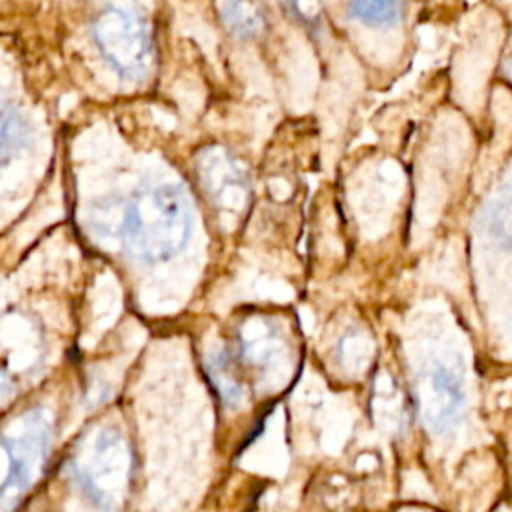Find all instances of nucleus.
<instances>
[{
    "mask_svg": "<svg viewBox=\"0 0 512 512\" xmlns=\"http://www.w3.org/2000/svg\"><path fill=\"white\" fill-rule=\"evenodd\" d=\"M136 478V452L114 426L86 430L62 464V480L90 512H124Z\"/></svg>",
    "mask_w": 512,
    "mask_h": 512,
    "instance_id": "nucleus-1",
    "label": "nucleus"
},
{
    "mask_svg": "<svg viewBox=\"0 0 512 512\" xmlns=\"http://www.w3.org/2000/svg\"><path fill=\"white\" fill-rule=\"evenodd\" d=\"M192 232V206L176 184H156L138 190L126 204L122 242L128 254L144 262L172 258Z\"/></svg>",
    "mask_w": 512,
    "mask_h": 512,
    "instance_id": "nucleus-2",
    "label": "nucleus"
},
{
    "mask_svg": "<svg viewBox=\"0 0 512 512\" xmlns=\"http://www.w3.org/2000/svg\"><path fill=\"white\" fill-rule=\"evenodd\" d=\"M54 444V420L46 408H30L0 432L4 470L0 478V512H18L42 480Z\"/></svg>",
    "mask_w": 512,
    "mask_h": 512,
    "instance_id": "nucleus-3",
    "label": "nucleus"
},
{
    "mask_svg": "<svg viewBox=\"0 0 512 512\" xmlns=\"http://www.w3.org/2000/svg\"><path fill=\"white\" fill-rule=\"evenodd\" d=\"M94 40L102 56L124 78L146 72L152 56V40L146 16L134 4H108L92 24Z\"/></svg>",
    "mask_w": 512,
    "mask_h": 512,
    "instance_id": "nucleus-4",
    "label": "nucleus"
},
{
    "mask_svg": "<svg viewBox=\"0 0 512 512\" xmlns=\"http://www.w3.org/2000/svg\"><path fill=\"white\" fill-rule=\"evenodd\" d=\"M42 336L30 318L20 314L0 316V388H14L38 368Z\"/></svg>",
    "mask_w": 512,
    "mask_h": 512,
    "instance_id": "nucleus-5",
    "label": "nucleus"
},
{
    "mask_svg": "<svg viewBox=\"0 0 512 512\" xmlns=\"http://www.w3.org/2000/svg\"><path fill=\"white\" fill-rule=\"evenodd\" d=\"M416 404L424 424L434 432H442L456 422L464 406V394L452 372L432 368L416 384Z\"/></svg>",
    "mask_w": 512,
    "mask_h": 512,
    "instance_id": "nucleus-6",
    "label": "nucleus"
},
{
    "mask_svg": "<svg viewBox=\"0 0 512 512\" xmlns=\"http://www.w3.org/2000/svg\"><path fill=\"white\" fill-rule=\"evenodd\" d=\"M488 234L506 246H512V188L502 192L484 212Z\"/></svg>",
    "mask_w": 512,
    "mask_h": 512,
    "instance_id": "nucleus-7",
    "label": "nucleus"
},
{
    "mask_svg": "<svg viewBox=\"0 0 512 512\" xmlns=\"http://www.w3.org/2000/svg\"><path fill=\"white\" fill-rule=\"evenodd\" d=\"M400 2H352L350 14L368 24H392L400 18Z\"/></svg>",
    "mask_w": 512,
    "mask_h": 512,
    "instance_id": "nucleus-8",
    "label": "nucleus"
},
{
    "mask_svg": "<svg viewBox=\"0 0 512 512\" xmlns=\"http://www.w3.org/2000/svg\"><path fill=\"white\" fill-rule=\"evenodd\" d=\"M22 136L24 128L20 124V118L0 92V158L12 152L14 146L22 140Z\"/></svg>",
    "mask_w": 512,
    "mask_h": 512,
    "instance_id": "nucleus-9",
    "label": "nucleus"
}]
</instances>
